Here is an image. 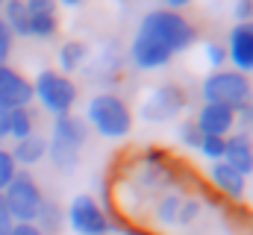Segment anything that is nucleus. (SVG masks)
<instances>
[{
	"mask_svg": "<svg viewBox=\"0 0 253 235\" xmlns=\"http://www.w3.org/2000/svg\"><path fill=\"white\" fill-rule=\"evenodd\" d=\"M12 33H9V27L3 24V18H0V65H9V53H12Z\"/></svg>",
	"mask_w": 253,
	"mask_h": 235,
	"instance_id": "obj_29",
	"label": "nucleus"
},
{
	"mask_svg": "<svg viewBox=\"0 0 253 235\" xmlns=\"http://www.w3.org/2000/svg\"><path fill=\"white\" fill-rule=\"evenodd\" d=\"M251 82H253V79H251ZM251 103H253V97H251Z\"/></svg>",
	"mask_w": 253,
	"mask_h": 235,
	"instance_id": "obj_39",
	"label": "nucleus"
},
{
	"mask_svg": "<svg viewBox=\"0 0 253 235\" xmlns=\"http://www.w3.org/2000/svg\"><path fill=\"white\" fill-rule=\"evenodd\" d=\"M3 24L9 27L12 39H30V15H27V6L24 0H3Z\"/></svg>",
	"mask_w": 253,
	"mask_h": 235,
	"instance_id": "obj_16",
	"label": "nucleus"
},
{
	"mask_svg": "<svg viewBox=\"0 0 253 235\" xmlns=\"http://www.w3.org/2000/svg\"><path fill=\"white\" fill-rule=\"evenodd\" d=\"M224 162L230 168H236L239 174L248 176L253 174V138L245 132H230L227 135V150H224Z\"/></svg>",
	"mask_w": 253,
	"mask_h": 235,
	"instance_id": "obj_12",
	"label": "nucleus"
},
{
	"mask_svg": "<svg viewBox=\"0 0 253 235\" xmlns=\"http://www.w3.org/2000/svg\"><path fill=\"white\" fill-rule=\"evenodd\" d=\"M62 221H65V212L59 209V203L44 197V200H42V209H39V215H36V221H33V224H36L44 235H59Z\"/></svg>",
	"mask_w": 253,
	"mask_h": 235,
	"instance_id": "obj_19",
	"label": "nucleus"
},
{
	"mask_svg": "<svg viewBox=\"0 0 253 235\" xmlns=\"http://www.w3.org/2000/svg\"><path fill=\"white\" fill-rule=\"evenodd\" d=\"M59 33V15H30V39H53Z\"/></svg>",
	"mask_w": 253,
	"mask_h": 235,
	"instance_id": "obj_22",
	"label": "nucleus"
},
{
	"mask_svg": "<svg viewBox=\"0 0 253 235\" xmlns=\"http://www.w3.org/2000/svg\"><path fill=\"white\" fill-rule=\"evenodd\" d=\"M200 212H203V203H200L197 197H186V200L180 203L177 224H180V227H189V224H194V221L200 218Z\"/></svg>",
	"mask_w": 253,
	"mask_h": 235,
	"instance_id": "obj_24",
	"label": "nucleus"
},
{
	"mask_svg": "<svg viewBox=\"0 0 253 235\" xmlns=\"http://www.w3.org/2000/svg\"><path fill=\"white\" fill-rule=\"evenodd\" d=\"M65 221L77 235H109L112 233V221L106 215V209L91 197V194H77L71 200V206L65 209Z\"/></svg>",
	"mask_w": 253,
	"mask_h": 235,
	"instance_id": "obj_6",
	"label": "nucleus"
},
{
	"mask_svg": "<svg viewBox=\"0 0 253 235\" xmlns=\"http://www.w3.org/2000/svg\"><path fill=\"white\" fill-rule=\"evenodd\" d=\"M236 126H242V132L253 138V103H248L245 109L236 112Z\"/></svg>",
	"mask_w": 253,
	"mask_h": 235,
	"instance_id": "obj_30",
	"label": "nucleus"
},
{
	"mask_svg": "<svg viewBox=\"0 0 253 235\" xmlns=\"http://www.w3.org/2000/svg\"><path fill=\"white\" fill-rule=\"evenodd\" d=\"M24 6H27V15H59L56 0H24Z\"/></svg>",
	"mask_w": 253,
	"mask_h": 235,
	"instance_id": "obj_28",
	"label": "nucleus"
},
{
	"mask_svg": "<svg viewBox=\"0 0 253 235\" xmlns=\"http://www.w3.org/2000/svg\"><path fill=\"white\" fill-rule=\"evenodd\" d=\"M180 203H183V197H180L177 191H165V194L159 197L156 209H153V218H156L162 227H174V224H177V212H180Z\"/></svg>",
	"mask_w": 253,
	"mask_h": 235,
	"instance_id": "obj_21",
	"label": "nucleus"
},
{
	"mask_svg": "<svg viewBox=\"0 0 253 235\" xmlns=\"http://www.w3.org/2000/svg\"><path fill=\"white\" fill-rule=\"evenodd\" d=\"M209 182H212V188L221 194V197H227V200H242L245 197V176L239 174L236 168H230L227 162H212V168H209Z\"/></svg>",
	"mask_w": 253,
	"mask_h": 235,
	"instance_id": "obj_13",
	"label": "nucleus"
},
{
	"mask_svg": "<svg viewBox=\"0 0 253 235\" xmlns=\"http://www.w3.org/2000/svg\"><path fill=\"white\" fill-rule=\"evenodd\" d=\"M33 132H36V115L30 112V106H27V109H12V112H6V138L21 141V138H27V135H33Z\"/></svg>",
	"mask_w": 253,
	"mask_h": 235,
	"instance_id": "obj_18",
	"label": "nucleus"
},
{
	"mask_svg": "<svg viewBox=\"0 0 253 235\" xmlns=\"http://www.w3.org/2000/svg\"><path fill=\"white\" fill-rule=\"evenodd\" d=\"M121 233H124V235H150V233H138V230H129V227H121Z\"/></svg>",
	"mask_w": 253,
	"mask_h": 235,
	"instance_id": "obj_36",
	"label": "nucleus"
},
{
	"mask_svg": "<svg viewBox=\"0 0 253 235\" xmlns=\"http://www.w3.org/2000/svg\"><path fill=\"white\" fill-rule=\"evenodd\" d=\"M9 153H12L15 165H18L21 171H27V168L39 165V162L47 156V138H44V135H39V132H33V135H27V138L15 141V147H12Z\"/></svg>",
	"mask_w": 253,
	"mask_h": 235,
	"instance_id": "obj_15",
	"label": "nucleus"
},
{
	"mask_svg": "<svg viewBox=\"0 0 253 235\" xmlns=\"http://www.w3.org/2000/svg\"><path fill=\"white\" fill-rule=\"evenodd\" d=\"M200 156L209 159V162H224V150H227V138L221 135H203L200 144H197Z\"/></svg>",
	"mask_w": 253,
	"mask_h": 235,
	"instance_id": "obj_23",
	"label": "nucleus"
},
{
	"mask_svg": "<svg viewBox=\"0 0 253 235\" xmlns=\"http://www.w3.org/2000/svg\"><path fill=\"white\" fill-rule=\"evenodd\" d=\"M0 9H3V0H0Z\"/></svg>",
	"mask_w": 253,
	"mask_h": 235,
	"instance_id": "obj_38",
	"label": "nucleus"
},
{
	"mask_svg": "<svg viewBox=\"0 0 253 235\" xmlns=\"http://www.w3.org/2000/svg\"><path fill=\"white\" fill-rule=\"evenodd\" d=\"M227 62L233 65V71L251 77L253 74V21L236 24L230 30L227 39Z\"/></svg>",
	"mask_w": 253,
	"mask_h": 235,
	"instance_id": "obj_9",
	"label": "nucleus"
},
{
	"mask_svg": "<svg viewBox=\"0 0 253 235\" xmlns=\"http://www.w3.org/2000/svg\"><path fill=\"white\" fill-rule=\"evenodd\" d=\"M21 168L15 165V159H12V153L0 144V194H3V188L15 179V174H18Z\"/></svg>",
	"mask_w": 253,
	"mask_h": 235,
	"instance_id": "obj_25",
	"label": "nucleus"
},
{
	"mask_svg": "<svg viewBox=\"0 0 253 235\" xmlns=\"http://www.w3.org/2000/svg\"><path fill=\"white\" fill-rule=\"evenodd\" d=\"M233 15H236V21H239V24L253 21V0H239V3H236V9H233Z\"/></svg>",
	"mask_w": 253,
	"mask_h": 235,
	"instance_id": "obj_31",
	"label": "nucleus"
},
{
	"mask_svg": "<svg viewBox=\"0 0 253 235\" xmlns=\"http://www.w3.org/2000/svg\"><path fill=\"white\" fill-rule=\"evenodd\" d=\"M194 123L203 135H221L227 138L236 129V112L221 106V103H203L194 115Z\"/></svg>",
	"mask_w": 253,
	"mask_h": 235,
	"instance_id": "obj_11",
	"label": "nucleus"
},
{
	"mask_svg": "<svg viewBox=\"0 0 253 235\" xmlns=\"http://www.w3.org/2000/svg\"><path fill=\"white\" fill-rule=\"evenodd\" d=\"M88 62V44L85 41H65L62 47H59V53H56V65H59V71H62L65 77L71 74V71H80L83 65Z\"/></svg>",
	"mask_w": 253,
	"mask_h": 235,
	"instance_id": "obj_17",
	"label": "nucleus"
},
{
	"mask_svg": "<svg viewBox=\"0 0 253 235\" xmlns=\"http://www.w3.org/2000/svg\"><path fill=\"white\" fill-rule=\"evenodd\" d=\"M135 33L159 41L171 53H183V50H189L191 44L197 41V27L191 24L183 12H171V9H150L141 18V24H138Z\"/></svg>",
	"mask_w": 253,
	"mask_h": 235,
	"instance_id": "obj_1",
	"label": "nucleus"
},
{
	"mask_svg": "<svg viewBox=\"0 0 253 235\" xmlns=\"http://www.w3.org/2000/svg\"><path fill=\"white\" fill-rule=\"evenodd\" d=\"M129 59H132V65L141 68V71H156V68H165V65L174 59V53H171L168 47H162L159 41H153V39L135 33V39L129 41Z\"/></svg>",
	"mask_w": 253,
	"mask_h": 235,
	"instance_id": "obj_10",
	"label": "nucleus"
},
{
	"mask_svg": "<svg viewBox=\"0 0 253 235\" xmlns=\"http://www.w3.org/2000/svg\"><path fill=\"white\" fill-rule=\"evenodd\" d=\"M47 156H50L53 168L62 171V174H71V171L80 165V150L68 147L62 141H53V138H47Z\"/></svg>",
	"mask_w": 253,
	"mask_h": 235,
	"instance_id": "obj_20",
	"label": "nucleus"
},
{
	"mask_svg": "<svg viewBox=\"0 0 253 235\" xmlns=\"http://www.w3.org/2000/svg\"><path fill=\"white\" fill-rule=\"evenodd\" d=\"M97 135L103 138H126L132 132V109L126 106V100L115 91H97L88 106H85V118H83Z\"/></svg>",
	"mask_w": 253,
	"mask_h": 235,
	"instance_id": "obj_2",
	"label": "nucleus"
},
{
	"mask_svg": "<svg viewBox=\"0 0 253 235\" xmlns=\"http://www.w3.org/2000/svg\"><path fill=\"white\" fill-rule=\"evenodd\" d=\"M0 197H3V203H6V209H9L15 224H33L39 209H42L44 191H42V185L36 182V176L30 171H18L15 179L3 188Z\"/></svg>",
	"mask_w": 253,
	"mask_h": 235,
	"instance_id": "obj_5",
	"label": "nucleus"
},
{
	"mask_svg": "<svg viewBox=\"0 0 253 235\" xmlns=\"http://www.w3.org/2000/svg\"><path fill=\"white\" fill-rule=\"evenodd\" d=\"M200 97H203V103H221V106L239 112L251 103L253 82L251 77H245L233 68H221V71H212L200 82Z\"/></svg>",
	"mask_w": 253,
	"mask_h": 235,
	"instance_id": "obj_3",
	"label": "nucleus"
},
{
	"mask_svg": "<svg viewBox=\"0 0 253 235\" xmlns=\"http://www.w3.org/2000/svg\"><path fill=\"white\" fill-rule=\"evenodd\" d=\"M33 97L50 112L53 118L68 115L80 97V88L71 77H65L56 68H42L33 79Z\"/></svg>",
	"mask_w": 253,
	"mask_h": 235,
	"instance_id": "obj_4",
	"label": "nucleus"
},
{
	"mask_svg": "<svg viewBox=\"0 0 253 235\" xmlns=\"http://www.w3.org/2000/svg\"><path fill=\"white\" fill-rule=\"evenodd\" d=\"M186 91L177 85V82H165V85H156L144 103H141V118L144 120H153V123H162V120H171L174 115H180L186 109Z\"/></svg>",
	"mask_w": 253,
	"mask_h": 235,
	"instance_id": "obj_7",
	"label": "nucleus"
},
{
	"mask_svg": "<svg viewBox=\"0 0 253 235\" xmlns=\"http://www.w3.org/2000/svg\"><path fill=\"white\" fill-rule=\"evenodd\" d=\"M50 138L53 141H62V144L74 147V150H83V144L88 138V123L83 118H77L74 112L59 115V118H53V135Z\"/></svg>",
	"mask_w": 253,
	"mask_h": 235,
	"instance_id": "obj_14",
	"label": "nucleus"
},
{
	"mask_svg": "<svg viewBox=\"0 0 253 235\" xmlns=\"http://www.w3.org/2000/svg\"><path fill=\"white\" fill-rule=\"evenodd\" d=\"M56 3H62V6H80L83 0H56Z\"/></svg>",
	"mask_w": 253,
	"mask_h": 235,
	"instance_id": "obj_37",
	"label": "nucleus"
},
{
	"mask_svg": "<svg viewBox=\"0 0 253 235\" xmlns=\"http://www.w3.org/2000/svg\"><path fill=\"white\" fill-rule=\"evenodd\" d=\"M203 53H206L209 68H215V71L224 68V62H227V47H224L221 41H206V44H203Z\"/></svg>",
	"mask_w": 253,
	"mask_h": 235,
	"instance_id": "obj_27",
	"label": "nucleus"
},
{
	"mask_svg": "<svg viewBox=\"0 0 253 235\" xmlns=\"http://www.w3.org/2000/svg\"><path fill=\"white\" fill-rule=\"evenodd\" d=\"M186 6H191V0H162V9H171V12H183Z\"/></svg>",
	"mask_w": 253,
	"mask_h": 235,
	"instance_id": "obj_34",
	"label": "nucleus"
},
{
	"mask_svg": "<svg viewBox=\"0 0 253 235\" xmlns=\"http://www.w3.org/2000/svg\"><path fill=\"white\" fill-rule=\"evenodd\" d=\"M12 227H15V221H12V215H9V209H6V203L0 197V235H9Z\"/></svg>",
	"mask_w": 253,
	"mask_h": 235,
	"instance_id": "obj_32",
	"label": "nucleus"
},
{
	"mask_svg": "<svg viewBox=\"0 0 253 235\" xmlns=\"http://www.w3.org/2000/svg\"><path fill=\"white\" fill-rule=\"evenodd\" d=\"M9 235H44V233H42L36 224H15Z\"/></svg>",
	"mask_w": 253,
	"mask_h": 235,
	"instance_id": "obj_33",
	"label": "nucleus"
},
{
	"mask_svg": "<svg viewBox=\"0 0 253 235\" xmlns=\"http://www.w3.org/2000/svg\"><path fill=\"white\" fill-rule=\"evenodd\" d=\"M33 103V79H27L12 65H0V109H27Z\"/></svg>",
	"mask_w": 253,
	"mask_h": 235,
	"instance_id": "obj_8",
	"label": "nucleus"
},
{
	"mask_svg": "<svg viewBox=\"0 0 253 235\" xmlns=\"http://www.w3.org/2000/svg\"><path fill=\"white\" fill-rule=\"evenodd\" d=\"M0 141H6V112L0 109Z\"/></svg>",
	"mask_w": 253,
	"mask_h": 235,
	"instance_id": "obj_35",
	"label": "nucleus"
},
{
	"mask_svg": "<svg viewBox=\"0 0 253 235\" xmlns=\"http://www.w3.org/2000/svg\"><path fill=\"white\" fill-rule=\"evenodd\" d=\"M177 132H180V141L191 147V150H197V144H200V138H203V132L197 129V123H194V118H186L180 126H177Z\"/></svg>",
	"mask_w": 253,
	"mask_h": 235,
	"instance_id": "obj_26",
	"label": "nucleus"
}]
</instances>
